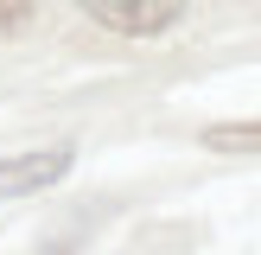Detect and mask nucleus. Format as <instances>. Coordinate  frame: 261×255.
Returning a JSON list of instances; mask_svg holds the SVG:
<instances>
[{"label":"nucleus","mask_w":261,"mask_h":255,"mask_svg":"<svg viewBox=\"0 0 261 255\" xmlns=\"http://www.w3.org/2000/svg\"><path fill=\"white\" fill-rule=\"evenodd\" d=\"M32 13H38V0H0V38L25 32V26H32Z\"/></svg>","instance_id":"nucleus-4"},{"label":"nucleus","mask_w":261,"mask_h":255,"mask_svg":"<svg viewBox=\"0 0 261 255\" xmlns=\"http://www.w3.org/2000/svg\"><path fill=\"white\" fill-rule=\"evenodd\" d=\"M204 147H211V153H261V121H223V128H204Z\"/></svg>","instance_id":"nucleus-3"},{"label":"nucleus","mask_w":261,"mask_h":255,"mask_svg":"<svg viewBox=\"0 0 261 255\" xmlns=\"http://www.w3.org/2000/svg\"><path fill=\"white\" fill-rule=\"evenodd\" d=\"M76 147H38V153H19V160H0V198H25V191H45L70 172Z\"/></svg>","instance_id":"nucleus-2"},{"label":"nucleus","mask_w":261,"mask_h":255,"mask_svg":"<svg viewBox=\"0 0 261 255\" xmlns=\"http://www.w3.org/2000/svg\"><path fill=\"white\" fill-rule=\"evenodd\" d=\"M76 7H83L96 26H109V32L153 38V32H166V26L185 13V0H76Z\"/></svg>","instance_id":"nucleus-1"}]
</instances>
